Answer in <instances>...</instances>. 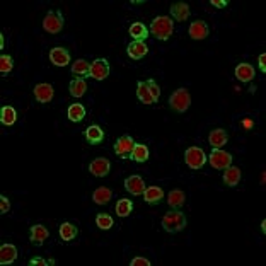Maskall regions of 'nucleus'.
Instances as JSON below:
<instances>
[{
	"mask_svg": "<svg viewBox=\"0 0 266 266\" xmlns=\"http://www.w3.org/2000/svg\"><path fill=\"white\" fill-rule=\"evenodd\" d=\"M137 97L140 99L143 104L152 106V104H155V102L159 101L161 87L157 85V82L154 79H148L147 82L140 80V82L137 84Z\"/></svg>",
	"mask_w": 266,
	"mask_h": 266,
	"instance_id": "1",
	"label": "nucleus"
},
{
	"mask_svg": "<svg viewBox=\"0 0 266 266\" xmlns=\"http://www.w3.org/2000/svg\"><path fill=\"white\" fill-rule=\"evenodd\" d=\"M186 224H188L186 215H184L183 211H179L178 208L169 210L168 214L162 217V229L169 234H176V232L184 231Z\"/></svg>",
	"mask_w": 266,
	"mask_h": 266,
	"instance_id": "2",
	"label": "nucleus"
},
{
	"mask_svg": "<svg viewBox=\"0 0 266 266\" xmlns=\"http://www.w3.org/2000/svg\"><path fill=\"white\" fill-rule=\"evenodd\" d=\"M150 33L154 34V38L161 39V41H168L174 33V21L169 16L155 17L150 24Z\"/></svg>",
	"mask_w": 266,
	"mask_h": 266,
	"instance_id": "3",
	"label": "nucleus"
},
{
	"mask_svg": "<svg viewBox=\"0 0 266 266\" xmlns=\"http://www.w3.org/2000/svg\"><path fill=\"white\" fill-rule=\"evenodd\" d=\"M191 106V92L186 87H179L169 96V108L176 113H186Z\"/></svg>",
	"mask_w": 266,
	"mask_h": 266,
	"instance_id": "4",
	"label": "nucleus"
},
{
	"mask_svg": "<svg viewBox=\"0 0 266 266\" xmlns=\"http://www.w3.org/2000/svg\"><path fill=\"white\" fill-rule=\"evenodd\" d=\"M206 161L208 159H206V154L201 147L193 145V147H188L186 152H184V162L188 164L189 169H195V171L201 169L206 164Z\"/></svg>",
	"mask_w": 266,
	"mask_h": 266,
	"instance_id": "5",
	"label": "nucleus"
},
{
	"mask_svg": "<svg viewBox=\"0 0 266 266\" xmlns=\"http://www.w3.org/2000/svg\"><path fill=\"white\" fill-rule=\"evenodd\" d=\"M65 19H63L62 11H49L43 19V29L49 34H58L63 29Z\"/></svg>",
	"mask_w": 266,
	"mask_h": 266,
	"instance_id": "6",
	"label": "nucleus"
},
{
	"mask_svg": "<svg viewBox=\"0 0 266 266\" xmlns=\"http://www.w3.org/2000/svg\"><path fill=\"white\" fill-rule=\"evenodd\" d=\"M208 162L214 169L225 171L229 166H232V155L229 154V152L222 150V148H214L208 157Z\"/></svg>",
	"mask_w": 266,
	"mask_h": 266,
	"instance_id": "7",
	"label": "nucleus"
},
{
	"mask_svg": "<svg viewBox=\"0 0 266 266\" xmlns=\"http://www.w3.org/2000/svg\"><path fill=\"white\" fill-rule=\"evenodd\" d=\"M110 62L106 60V58H96L92 63H91V69H89V79H94V80H104L108 79V75H110Z\"/></svg>",
	"mask_w": 266,
	"mask_h": 266,
	"instance_id": "8",
	"label": "nucleus"
},
{
	"mask_svg": "<svg viewBox=\"0 0 266 266\" xmlns=\"http://www.w3.org/2000/svg\"><path fill=\"white\" fill-rule=\"evenodd\" d=\"M33 94H34V99L38 102H41V104H48V102H51L53 97H55V89H53L51 84L41 82V84L34 85Z\"/></svg>",
	"mask_w": 266,
	"mask_h": 266,
	"instance_id": "9",
	"label": "nucleus"
},
{
	"mask_svg": "<svg viewBox=\"0 0 266 266\" xmlns=\"http://www.w3.org/2000/svg\"><path fill=\"white\" fill-rule=\"evenodd\" d=\"M111 171V161L108 157H97L89 164V173L96 178H104Z\"/></svg>",
	"mask_w": 266,
	"mask_h": 266,
	"instance_id": "10",
	"label": "nucleus"
},
{
	"mask_svg": "<svg viewBox=\"0 0 266 266\" xmlns=\"http://www.w3.org/2000/svg\"><path fill=\"white\" fill-rule=\"evenodd\" d=\"M135 147V140L132 137H128V135H123V137H120L118 140L115 142V154L121 157V159H128L130 154H132Z\"/></svg>",
	"mask_w": 266,
	"mask_h": 266,
	"instance_id": "11",
	"label": "nucleus"
},
{
	"mask_svg": "<svg viewBox=\"0 0 266 266\" xmlns=\"http://www.w3.org/2000/svg\"><path fill=\"white\" fill-rule=\"evenodd\" d=\"M189 33V38L195 39V41H203V39L208 38L210 34V29H208V24L205 21H195L188 29Z\"/></svg>",
	"mask_w": 266,
	"mask_h": 266,
	"instance_id": "12",
	"label": "nucleus"
},
{
	"mask_svg": "<svg viewBox=\"0 0 266 266\" xmlns=\"http://www.w3.org/2000/svg\"><path fill=\"white\" fill-rule=\"evenodd\" d=\"M145 188L147 186H145V183H143V179L140 178V176H137V174H133V176H130V178L125 179V189L133 196L143 195Z\"/></svg>",
	"mask_w": 266,
	"mask_h": 266,
	"instance_id": "13",
	"label": "nucleus"
},
{
	"mask_svg": "<svg viewBox=\"0 0 266 266\" xmlns=\"http://www.w3.org/2000/svg\"><path fill=\"white\" fill-rule=\"evenodd\" d=\"M48 236H49V232L43 224H34L33 227L29 229V241L33 242L34 246H43V242L46 241Z\"/></svg>",
	"mask_w": 266,
	"mask_h": 266,
	"instance_id": "14",
	"label": "nucleus"
},
{
	"mask_svg": "<svg viewBox=\"0 0 266 266\" xmlns=\"http://www.w3.org/2000/svg\"><path fill=\"white\" fill-rule=\"evenodd\" d=\"M234 74H236V79L241 80L242 84H247L251 82L252 79H254L256 75V70L254 67L251 65V63H239V65L236 67V70H234Z\"/></svg>",
	"mask_w": 266,
	"mask_h": 266,
	"instance_id": "15",
	"label": "nucleus"
},
{
	"mask_svg": "<svg viewBox=\"0 0 266 266\" xmlns=\"http://www.w3.org/2000/svg\"><path fill=\"white\" fill-rule=\"evenodd\" d=\"M84 137H85V142L91 143V145H99L104 140V132L99 125H91L85 128L84 132Z\"/></svg>",
	"mask_w": 266,
	"mask_h": 266,
	"instance_id": "16",
	"label": "nucleus"
},
{
	"mask_svg": "<svg viewBox=\"0 0 266 266\" xmlns=\"http://www.w3.org/2000/svg\"><path fill=\"white\" fill-rule=\"evenodd\" d=\"M49 60H51V63L55 67H65L70 63V53L62 46L51 48V51H49Z\"/></svg>",
	"mask_w": 266,
	"mask_h": 266,
	"instance_id": "17",
	"label": "nucleus"
},
{
	"mask_svg": "<svg viewBox=\"0 0 266 266\" xmlns=\"http://www.w3.org/2000/svg\"><path fill=\"white\" fill-rule=\"evenodd\" d=\"M143 200L147 201V205H159L164 200V189L161 186H148L143 191Z\"/></svg>",
	"mask_w": 266,
	"mask_h": 266,
	"instance_id": "18",
	"label": "nucleus"
},
{
	"mask_svg": "<svg viewBox=\"0 0 266 266\" xmlns=\"http://www.w3.org/2000/svg\"><path fill=\"white\" fill-rule=\"evenodd\" d=\"M126 53L132 60H142L148 53V46L143 41H132L126 46Z\"/></svg>",
	"mask_w": 266,
	"mask_h": 266,
	"instance_id": "19",
	"label": "nucleus"
},
{
	"mask_svg": "<svg viewBox=\"0 0 266 266\" xmlns=\"http://www.w3.org/2000/svg\"><path fill=\"white\" fill-rule=\"evenodd\" d=\"M222 181H224L225 186L236 188L239 184V181H241V169L236 168V166H229V168L224 171Z\"/></svg>",
	"mask_w": 266,
	"mask_h": 266,
	"instance_id": "20",
	"label": "nucleus"
},
{
	"mask_svg": "<svg viewBox=\"0 0 266 266\" xmlns=\"http://www.w3.org/2000/svg\"><path fill=\"white\" fill-rule=\"evenodd\" d=\"M171 16L178 22H184L191 16V11H189V6L186 2H176L171 6Z\"/></svg>",
	"mask_w": 266,
	"mask_h": 266,
	"instance_id": "21",
	"label": "nucleus"
},
{
	"mask_svg": "<svg viewBox=\"0 0 266 266\" xmlns=\"http://www.w3.org/2000/svg\"><path fill=\"white\" fill-rule=\"evenodd\" d=\"M229 142V133L225 132L224 128H215L210 132V137H208V143L214 148H220L224 147L225 143Z\"/></svg>",
	"mask_w": 266,
	"mask_h": 266,
	"instance_id": "22",
	"label": "nucleus"
},
{
	"mask_svg": "<svg viewBox=\"0 0 266 266\" xmlns=\"http://www.w3.org/2000/svg\"><path fill=\"white\" fill-rule=\"evenodd\" d=\"M128 33L133 38V41H143L145 43V39L148 38L150 31L147 29V26L143 24V22H133V24L130 26Z\"/></svg>",
	"mask_w": 266,
	"mask_h": 266,
	"instance_id": "23",
	"label": "nucleus"
},
{
	"mask_svg": "<svg viewBox=\"0 0 266 266\" xmlns=\"http://www.w3.org/2000/svg\"><path fill=\"white\" fill-rule=\"evenodd\" d=\"M148 157H150V152H148V147L145 143H137L135 142V147L132 150V154H130V159L133 162H138V164H142V162H147Z\"/></svg>",
	"mask_w": 266,
	"mask_h": 266,
	"instance_id": "24",
	"label": "nucleus"
},
{
	"mask_svg": "<svg viewBox=\"0 0 266 266\" xmlns=\"http://www.w3.org/2000/svg\"><path fill=\"white\" fill-rule=\"evenodd\" d=\"M17 259V247L14 244H2L0 247V263L11 264Z\"/></svg>",
	"mask_w": 266,
	"mask_h": 266,
	"instance_id": "25",
	"label": "nucleus"
},
{
	"mask_svg": "<svg viewBox=\"0 0 266 266\" xmlns=\"http://www.w3.org/2000/svg\"><path fill=\"white\" fill-rule=\"evenodd\" d=\"M111 198H113V191L106 186H99L92 193V201L96 205H108L111 201Z\"/></svg>",
	"mask_w": 266,
	"mask_h": 266,
	"instance_id": "26",
	"label": "nucleus"
},
{
	"mask_svg": "<svg viewBox=\"0 0 266 266\" xmlns=\"http://www.w3.org/2000/svg\"><path fill=\"white\" fill-rule=\"evenodd\" d=\"M58 232H60L62 241L70 242V241H74V239L77 237L79 229L75 227L72 222H63V224H60V227H58Z\"/></svg>",
	"mask_w": 266,
	"mask_h": 266,
	"instance_id": "27",
	"label": "nucleus"
},
{
	"mask_svg": "<svg viewBox=\"0 0 266 266\" xmlns=\"http://www.w3.org/2000/svg\"><path fill=\"white\" fill-rule=\"evenodd\" d=\"M67 116L72 123H80L85 118V108L80 104V102H75V104L69 106V111H67Z\"/></svg>",
	"mask_w": 266,
	"mask_h": 266,
	"instance_id": "28",
	"label": "nucleus"
},
{
	"mask_svg": "<svg viewBox=\"0 0 266 266\" xmlns=\"http://www.w3.org/2000/svg\"><path fill=\"white\" fill-rule=\"evenodd\" d=\"M0 121H2V125L6 126H12L16 125L17 121V113L12 106H2V110H0Z\"/></svg>",
	"mask_w": 266,
	"mask_h": 266,
	"instance_id": "29",
	"label": "nucleus"
},
{
	"mask_svg": "<svg viewBox=\"0 0 266 266\" xmlns=\"http://www.w3.org/2000/svg\"><path fill=\"white\" fill-rule=\"evenodd\" d=\"M69 91L74 97H82L85 92H87V82L84 79H74L70 80V85H69Z\"/></svg>",
	"mask_w": 266,
	"mask_h": 266,
	"instance_id": "30",
	"label": "nucleus"
},
{
	"mask_svg": "<svg viewBox=\"0 0 266 266\" xmlns=\"http://www.w3.org/2000/svg\"><path fill=\"white\" fill-rule=\"evenodd\" d=\"M184 201H186V195H184V191H181V189H173L168 195V203L171 208H181Z\"/></svg>",
	"mask_w": 266,
	"mask_h": 266,
	"instance_id": "31",
	"label": "nucleus"
},
{
	"mask_svg": "<svg viewBox=\"0 0 266 266\" xmlns=\"http://www.w3.org/2000/svg\"><path fill=\"white\" fill-rule=\"evenodd\" d=\"M89 69H91V63L87 60H84V58H79V60H75L74 65H72V74H74L75 77H87Z\"/></svg>",
	"mask_w": 266,
	"mask_h": 266,
	"instance_id": "32",
	"label": "nucleus"
},
{
	"mask_svg": "<svg viewBox=\"0 0 266 266\" xmlns=\"http://www.w3.org/2000/svg\"><path fill=\"white\" fill-rule=\"evenodd\" d=\"M115 211H116V215L121 217V219L128 217V215L133 211V201L128 200V198H121L115 206Z\"/></svg>",
	"mask_w": 266,
	"mask_h": 266,
	"instance_id": "33",
	"label": "nucleus"
},
{
	"mask_svg": "<svg viewBox=\"0 0 266 266\" xmlns=\"http://www.w3.org/2000/svg\"><path fill=\"white\" fill-rule=\"evenodd\" d=\"M96 225L101 231H110L113 225H115V220H113L111 215H108V214H97Z\"/></svg>",
	"mask_w": 266,
	"mask_h": 266,
	"instance_id": "34",
	"label": "nucleus"
},
{
	"mask_svg": "<svg viewBox=\"0 0 266 266\" xmlns=\"http://www.w3.org/2000/svg\"><path fill=\"white\" fill-rule=\"evenodd\" d=\"M12 69H14V60H12V57H9V55L0 57V72H2L4 75H7V74H11Z\"/></svg>",
	"mask_w": 266,
	"mask_h": 266,
	"instance_id": "35",
	"label": "nucleus"
},
{
	"mask_svg": "<svg viewBox=\"0 0 266 266\" xmlns=\"http://www.w3.org/2000/svg\"><path fill=\"white\" fill-rule=\"evenodd\" d=\"M11 211V201H9L7 196H0V214H7Z\"/></svg>",
	"mask_w": 266,
	"mask_h": 266,
	"instance_id": "36",
	"label": "nucleus"
},
{
	"mask_svg": "<svg viewBox=\"0 0 266 266\" xmlns=\"http://www.w3.org/2000/svg\"><path fill=\"white\" fill-rule=\"evenodd\" d=\"M152 263L148 261L147 258H142V256H137V258H133L130 261V266H150Z\"/></svg>",
	"mask_w": 266,
	"mask_h": 266,
	"instance_id": "37",
	"label": "nucleus"
},
{
	"mask_svg": "<svg viewBox=\"0 0 266 266\" xmlns=\"http://www.w3.org/2000/svg\"><path fill=\"white\" fill-rule=\"evenodd\" d=\"M29 266H48L49 263L46 259H43V258H33V259H29Z\"/></svg>",
	"mask_w": 266,
	"mask_h": 266,
	"instance_id": "38",
	"label": "nucleus"
},
{
	"mask_svg": "<svg viewBox=\"0 0 266 266\" xmlns=\"http://www.w3.org/2000/svg\"><path fill=\"white\" fill-rule=\"evenodd\" d=\"M264 60H266V55H264V53H261V55L258 57V65H259V70L263 72V74H266V65H264Z\"/></svg>",
	"mask_w": 266,
	"mask_h": 266,
	"instance_id": "39",
	"label": "nucleus"
},
{
	"mask_svg": "<svg viewBox=\"0 0 266 266\" xmlns=\"http://www.w3.org/2000/svg\"><path fill=\"white\" fill-rule=\"evenodd\" d=\"M210 4L214 7H217V9H225V7H227V2H225V0H211Z\"/></svg>",
	"mask_w": 266,
	"mask_h": 266,
	"instance_id": "40",
	"label": "nucleus"
},
{
	"mask_svg": "<svg viewBox=\"0 0 266 266\" xmlns=\"http://www.w3.org/2000/svg\"><path fill=\"white\" fill-rule=\"evenodd\" d=\"M4 46H6V39H4V36L0 34V49H4Z\"/></svg>",
	"mask_w": 266,
	"mask_h": 266,
	"instance_id": "41",
	"label": "nucleus"
},
{
	"mask_svg": "<svg viewBox=\"0 0 266 266\" xmlns=\"http://www.w3.org/2000/svg\"><path fill=\"white\" fill-rule=\"evenodd\" d=\"M261 232L266 234V220H263V222H261Z\"/></svg>",
	"mask_w": 266,
	"mask_h": 266,
	"instance_id": "42",
	"label": "nucleus"
},
{
	"mask_svg": "<svg viewBox=\"0 0 266 266\" xmlns=\"http://www.w3.org/2000/svg\"><path fill=\"white\" fill-rule=\"evenodd\" d=\"M48 263H49V266H55V264H57V259L49 258V259H48Z\"/></svg>",
	"mask_w": 266,
	"mask_h": 266,
	"instance_id": "43",
	"label": "nucleus"
},
{
	"mask_svg": "<svg viewBox=\"0 0 266 266\" xmlns=\"http://www.w3.org/2000/svg\"><path fill=\"white\" fill-rule=\"evenodd\" d=\"M244 126H246V128H251V121H249V120H247V121H246V123H244Z\"/></svg>",
	"mask_w": 266,
	"mask_h": 266,
	"instance_id": "44",
	"label": "nucleus"
}]
</instances>
